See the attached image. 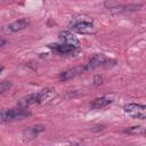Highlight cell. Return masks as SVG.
<instances>
[{
  "instance_id": "cell-3",
  "label": "cell",
  "mask_w": 146,
  "mask_h": 146,
  "mask_svg": "<svg viewBox=\"0 0 146 146\" xmlns=\"http://www.w3.org/2000/svg\"><path fill=\"white\" fill-rule=\"evenodd\" d=\"M31 115V112L27 111L24 107H17V108H10L7 110V117H8V122L9 121H17V120H23L27 116Z\"/></svg>"
},
{
  "instance_id": "cell-8",
  "label": "cell",
  "mask_w": 146,
  "mask_h": 146,
  "mask_svg": "<svg viewBox=\"0 0 146 146\" xmlns=\"http://www.w3.org/2000/svg\"><path fill=\"white\" fill-rule=\"evenodd\" d=\"M34 104H39V102H38V94L36 92L30 94V95L21 98L18 100V103H17V105L19 107H24V108H27V107H30V106H32Z\"/></svg>"
},
{
  "instance_id": "cell-2",
  "label": "cell",
  "mask_w": 146,
  "mask_h": 146,
  "mask_svg": "<svg viewBox=\"0 0 146 146\" xmlns=\"http://www.w3.org/2000/svg\"><path fill=\"white\" fill-rule=\"evenodd\" d=\"M123 110H124V113L130 115L131 117H136L139 120L146 119V107L141 104L130 103V104L125 105Z\"/></svg>"
},
{
  "instance_id": "cell-17",
  "label": "cell",
  "mask_w": 146,
  "mask_h": 146,
  "mask_svg": "<svg viewBox=\"0 0 146 146\" xmlns=\"http://www.w3.org/2000/svg\"><path fill=\"white\" fill-rule=\"evenodd\" d=\"M5 43H6V40H5L2 36H0V47H2Z\"/></svg>"
},
{
  "instance_id": "cell-9",
  "label": "cell",
  "mask_w": 146,
  "mask_h": 146,
  "mask_svg": "<svg viewBox=\"0 0 146 146\" xmlns=\"http://www.w3.org/2000/svg\"><path fill=\"white\" fill-rule=\"evenodd\" d=\"M42 131H44V125L39 124V125H33V127H30V128L25 129V130L23 131V135H24L25 138L33 139V138H35L36 136H39Z\"/></svg>"
},
{
  "instance_id": "cell-6",
  "label": "cell",
  "mask_w": 146,
  "mask_h": 146,
  "mask_svg": "<svg viewBox=\"0 0 146 146\" xmlns=\"http://www.w3.org/2000/svg\"><path fill=\"white\" fill-rule=\"evenodd\" d=\"M87 70H86V66H75L73 68H68L66 71H64L63 73H60L59 75V79L62 81H67V80H71L73 78H76L79 75H81L82 73H84Z\"/></svg>"
},
{
  "instance_id": "cell-12",
  "label": "cell",
  "mask_w": 146,
  "mask_h": 146,
  "mask_svg": "<svg viewBox=\"0 0 146 146\" xmlns=\"http://www.w3.org/2000/svg\"><path fill=\"white\" fill-rule=\"evenodd\" d=\"M49 48H52L54 50H56L57 52L59 54H64V55H70V54H73L76 48L72 47V46H68L66 43H62V44H49Z\"/></svg>"
},
{
  "instance_id": "cell-7",
  "label": "cell",
  "mask_w": 146,
  "mask_h": 146,
  "mask_svg": "<svg viewBox=\"0 0 146 146\" xmlns=\"http://www.w3.org/2000/svg\"><path fill=\"white\" fill-rule=\"evenodd\" d=\"M29 25H30V19H27V18H21L18 21H15V22L10 23L7 26V31L8 32H18V31L25 30Z\"/></svg>"
},
{
  "instance_id": "cell-1",
  "label": "cell",
  "mask_w": 146,
  "mask_h": 146,
  "mask_svg": "<svg viewBox=\"0 0 146 146\" xmlns=\"http://www.w3.org/2000/svg\"><path fill=\"white\" fill-rule=\"evenodd\" d=\"M70 27L78 32V33H82V34H91L96 32V29L94 26V24L88 21V19H76L74 18L71 23H70Z\"/></svg>"
},
{
  "instance_id": "cell-13",
  "label": "cell",
  "mask_w": 146,
  "mask_h": 146,
  "mask_svg": "<svg viewBox=\"0 0 146 146\" xmlns=\"http://www.w3.org/2000/svg\"><path fill=\"white\" fill-rule=\"evenodd\" d=\"M124 132L129 133V135H144L145 133V129L141 125H135V127H130V128L125 129Z\"/></svg>"
},
{
  "instance_id": "cell-4",
  "label": "cell",
  "mask_w": 146,
  "mask_h": 146,
  "mask_svg": "<svg viewBox=\"0 0 146 146\" xmlns=\"http://www.w3.org/2000/svg\"><path fill=\"white\" fill-rule=\"evenodd\" d=\"M112 62L111 59H108L104 54H97L95 55L90 60L89 63L86 65V70L89 71V70H95L97 67H102V66H106L107 63Z\"/></svg>"
},
{
  "instance_id": "cell-14",
  "label": "cell",
  "mask_w": 146,
  "mask_h": 146,
  "mask_svg": "<svg viewBox=\"0 0 146 146\" xmlns=\"http://www.w3.org/2000/svg\"><path fill=\"white\" fill-rule=\"evenodd\" d=\"M10 88H11V82L10 81H2V82H0V95L5 94Z\"/></svg>"
},
{
  "instance_id": "cell-11",
  "label": "cell",
  "mask_w": 146,
  "mask_h": 146,
  "mask_svg": "<svg viewBox=\"0 0 146 146\" xmlns=\"http://www.w3.org/2000/svg\"><path fill=\"white\" fill-rule=\"evenodd\" d=\"M36 94H38V102H39V104H43L46 102H49L52 97L56 96L55 91L51 90V89H48V88L47 89H42V90L38 91Z\"/></svg>"
},
{
  "instance_id": "cell-10",
  "label": "cell",
  "mask_w": 146,
  "mask_h": 146,
  "mask_svg": "<svg viewBox=\"0 0 146 146\" xmlns=\"http://www.w3.org/2000/svg\"><path fill=\"white\" fill-rule=\"evenodd\" d=\"M112 103V98L110 96H103V97H99V98H96L91 104H90V107L92 110H99V108H104L106 107L107 105H110Z\"/></svg>"
},
{
  "instance_id": "cell-18",
  "label": "cell",
  "mask_w": 146,
  "mask_h": 146,
  "mask_svg": "<svg viewBox=\"0 0 146 146\" xmlns=\"http://www.w3.org/2000/svg\"><path fill=\"white\" fill-rule=\"evenodd\" d=\"M2 70H3V66L0 64V74H1V72H2Z\"/></svg>"
},
{
  "instance_id": "cell-5",
  "label": "cell",
  "mask_w": 146,
  "mask_h": 146,
  "mask_svg": "<svg viewBox=\"0 0 146 146\" xmlns=\"http://www.w3.org/2000/svg\"><path fill=\"white\" fill-rule=\"evenodd\" d=\"M59 39L62 40L63 43H66L68 46H72L76 49L80 48V41L79 39L71 32V31H60L59 34H58Z\"/></svg>"
},
{
  "instance_id": "cell-15",
  "label": "cell",
  "mask_w": 146,
  "mask_h": 146,
  "mask_svg": "<svg viewBox=\"0 0 146 146\" xmlns=\"http://www.w3.org/2000/svg\"><path fill=\"white\" fill-rule=\"evenodd\" d=\"M8 122V117H7V110H1L0 111V124Z\"/></svg>"
},
{
  "instance_id": "cell-16",
  "label": "cell",
  "mask_w": 146,
  "mask_h": 146,
  "mask_svg": "<svg viewBox=\"0 0 146 146\" xmlns=\"http://www.w3.org/2000/svg\"><path fill=\"white\" fill-rule=\"evenodd\" d=\"M102 82H103V76H102L100 74H96V75L94 76V83H95L96 86H99Z\"/></svg>"
}]
</instances>
